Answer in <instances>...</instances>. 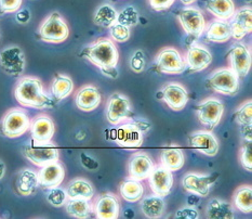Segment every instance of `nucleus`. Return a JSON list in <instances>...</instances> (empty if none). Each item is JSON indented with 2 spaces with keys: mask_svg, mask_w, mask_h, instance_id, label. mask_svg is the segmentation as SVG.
Masks as SVG:
<instances>
[{
  "mask_svg": "<svg viewBox=\"0 0 252 219\" xmlns=\"http://www.w3.org/2000/svg\"><path fill=\"white\" fill-rule=\"evenodd\" d=\"M14 97L22 107L32 109H47L54 102L43 89L41 80L34 76H26L19 80L14 89Z\"/></svg>",
  "mask_w": 252,
  "mask_h": 219,
  "instance_id": "nucleus-1",
  "label": "nucleus"
},
{
  "mask_svg": "<svg viewBox=\"0 0 252 219\" xmlns=\"http://www.w3.org/2000/svg\"><path fill=\"white\" fill-rule=\"evenodd\" d=\"M83 56L100 69L102 73L106 70L116 68L119 61L118 49L114 41L108 38H101L92 42L85 49Z\"/></svg>",
  "mask_w": 252,
  "mask_h": 219,
  "instance_id": "nucleus-2",
  "label": "nucleus"
},
{
  "mask_svg": "<svg viewBox=\"0 0 252 219\" xmlns=\"http://www.w3.org/2000/svg\"><path fill=\"white\" fill-rule=\"evenodd\" d=\"M25 157L36 166L42 167L53 162H59L60 150L52 141L35 142L32 140L23 149Z\"/></svg>",
  "mask_w": 252,
  "mask_h": 219,
  "instance_id": "nucleus-3",
  "label": "nucleus"
},
{
  "mask_svg": "<svg viewBox=\"0 0 252 219\" xmlns=\"http://www.w3.org/2000/svg\"><path fill=\"white\" fill-rule=\"evenodd\" d=\"M207 83L213 91L224 96H235L240 88L239 76L231 68L216 70L209 75Z\"/></svg>",
  "mask_w": 252,
  "mask_h": 219,
  "instance_id": "nucleus-4",
  "label": "nucleus"
},
{
  "mask_svg": "<svg viewBox=\"0 0 252 219\" xmlns=\"http://www.w3.org/2000/svg\"><path fill=\"white\" fill-rule=\"evenodd\" d=\"M40 38L49 43H61L69 36L68 25L59 12H52L39 27Z\"/></svg>",
  "mask_w": 252,
  "mask_h": 219,
  "instance_id": "nucleus-5",
  "label": "nucleus"
},
{
  "mask_svg": "<svg viewBox=\"0 0 252 219\" xmlns=\"http://www.w3.org/2000/svg\"><path fill=\"white\" fill-rule=\"evenodd\" d=\"M31 119L23 109H11L3 115L0 124L1 133L8 138H19L30 129Z\"/></svg>",
  "mask_w": 252,
  "mask_h": 219,
  "instance_id": "nucleus-6",
  "label": "nucleus"
},
{
  "mask_svg": "<svg viewBox=\"0 0 252 219\" xmlns=\"http://www.w3.org/2000/svg\"><path fill=\"white\" fill-rule=\"evenodd\" d=\"M195 111L199 123L212 130L220 123L224 113V105L220 99L211 97L197 105Z\"/></svg>",
  "mask_w": 252,
  "mask_h": 219,
  "instance_id": "nucleus-7",
  "label": "nucleus"
},
{
  "mask_svg": "<svg viewBox=\"0 0 252 219\" xmlns=\"http://www.w3.org/2000/svg\"><path fill=\"white\" fill-rule=\"evenodd\" d=\"M25 65V54L19 46L5 47L0 51V68L7 75L20 77L24 73Z\"/></svg>",
  "mask_w": 252,
  "mask_h": 219,
  "instance_id": "nucleus-8",
  "label": "nucleus"
},
{
  "mask_svg": "<svg viewBox=\"0 0 252 219\" xmlns=\"http://www.w3.org/2000/svg\"><path fill=\"white\" fill-rule=\"evenodd\" d=\"M156 68L158 72L168 75H178L182 74L185 69L186 64L183 57L175 48L168 47L162 49L158 53L156 59Z\"/></svg>",
  "mask_w": 252,
  "mask_h": 219,
  "instance_id": "nucleus-9",
  "label": "nucleus"
},
{
  "mask_svg": "<svg viewBox=\"0 0 252 219\" xmlns=\"http://www.w3.org/2000/svg\"><path fill=\"white\" fill-rule=\"evenodd\" d=\"M133 116L131 103L127 97L116 92L109 97L106 106V118L112 125H118Z\"/></svg>",
  "mask_w": 252,
  "mask_h": 219,
  "instance_id": "nucleus-10",
  "label": "nucleus"
},
{
  "mask_svg": "<svg viewBox=\"0 0 252 219\" xmlns=\"http://www.w3.org/2000/svg\"><path fill=\"white\" fill-rule=\"evenodd\" d=\"M219 174H198L188 173L183 177L182 185L185 191L189 193H195L200 198H206L209 195L211 185L216 182Z\"/></svg>",
  "mask_w": 252,
  "mask_h": 219,
  "instance_id": "nucleus-11",
  "label": "nucleus"
},
{
  "mask_svg": "<svg viewBox=\"0 0 252 219\" xmlns=\"http://www.w3.org/2000/svg\"><path fill=\"white\" fill-rule=\"evenodd\" d=\"M178 18L183 30L194 38H198L206 30L205 16L201 11L193 7H185L180 10Z\"/></svg>",
  "mask_w": 252,
  "mask_h": 219,
  "instance_id": "nucleus-12",
  "label": "nucleus"
},
{
  "mask_svg": "<svg viewBox=\"0 0 252 219\" xmlns=\"http://www.w3.org/2000/svg\"><path fill=\"white\" fill-rule=\"evenodd\" d=\"M228 61L231 69L239 77H245L251 69V52L250 49L243 42H236L228 51Z\"/></svg>",
  "mask_w": 252,
  "mask_h": 219,
  "instance_id": "nucleus-13",
  "label": "nucleus"
},
{
  "mask_svg": "<svg viewBox=\"0 0 252 219\" xmlns=\"http://www.w3.org/2000/svg\"><path fill=\"white\" fill-rule=\"evenodd\" d=\"M158 99H162L173 111H181L189 102V92L179 83H169L157 94Z\"/></svg>",
  "mask_w": 252,
  "mask_h": 219,
  "instance_id": "nucleus-14",
  "label": "nucleus"
},
{
  "mask_svg": "<svg viewBox=\"0 0 252 219\" xmlns=\"http://www.w3.org/2000/svg\"><path fill=\"white\" fill-rule=\"evenodd\" d=\"M232 38L236 40L243 39L252 31V9L250 5L239 8L235 11L233 16L228 20Z\"/></svg>",
  "mask_w": 252,
  "mask_h": 219,
  "instance_id": "nucleus-15",
  "label": "nucleus"
},
{
  "mask_svg": "<svg viewBox=\"0 0 252 219\" xmlns=\"http://www.w3.org/2000/svg\"><path fill=\"white\" fill-rule=\"evenodd\" d=\"M189 144L191 149L198 151L207 156H215L218 154L220 145L211 131L198 130L189 137Z\"/></svg>",
  "mask_w": 252,
  "mask_h": 219,
  "instance_id": "nucleus-16",
  "label": "nucleus"
},
{
  "mask_svg": "<svg viewBox=\"0 0 252 219\" xmlns=\"http://www.w3.org/2000/svg\"><path fill=\"white\" fill-rule=\"evenodd\" d=\"M149 182L153 193L160 196H166L170 193L173 185V175L162 165L154 166L149 176Z\"/></svg>",
  "mask_w": 252,
  "mask_h": 219,
  "instance_id": "nucleus-17",
  "label": "nucleus"
},
{
  "mask_svg": "<svg viewBox=\"0 0 252 219\" xmlns=\"http://www.w3.org/2000/svg\"><path fill=\"white\" fill-rule=\"evenodd\" d=\"M116 142L125 149H138L143 145V133L134 123H127L119 126L116 130Z\"/></svg>",
  "mask_w": 252,
  "mask_h": 219,
  "instance_id": "nucleus-18",
  "label": "nucleus"
},
{
  "mask_svg": "<svg viewBox=\"0 0 252 219\" xmlns=\"http://www.w3.org/2000/svg\"><path fill=\"white\" fill-rule=\"evenodd\" d=\"M93 213L98 219H116L119 217L120 203L114 193H103L93 204Z\"/></svg>",
  "mask_w": 252,
  "mask_h": 219,
  "instance_id": "nucleus-19",
  "label": "nucleus"
},
{
  "mask_svg": "<svg viewBox=\"0 0 252 219\" xmlns=\"http://www.w3.org/2000/svg\"><path fill=\"white\" fill-rule=\"evenodd\" d=\"M30 130L32 140L35 142H49L52 140L56 133V125L50 116L41 114L32 120Z\"/></svg>",
  "mask_w": 252,
  "mask_h": 219,
  "instance_id": "nucleus-20",
  "label": "nucleus"
},
{
  "mask_svg": "<svg viewBox=\"0 0 252 219\" xmlns=\"http://www.w3.org/2000/svg\"><path fill=\"white\" fill-rule=\"evenodd\" d=\"M102 97L100 91L93 85H86L77 91L75 103L80 111L92 112L101 105Z\"/></svg>",
  "mask_w": 252,
  "mask_h": 219,
  "instance_id": "nucleus-21",
  "label": "nucleus"
},
{
  "mask_svg": "<svg viewBox=\"0 0 252 219\" xmlns=\"http://www.w3.org/2000/svg\"><path fill=\"white\" fill-rule=\"evenodd\" d=\"M154 168V163L149 154L144 152H138L130 157L128 169L131 178L144 180L149 178Z\"/></svg>",
  "mask_w": 252,
  "mask_h": 219,
  "instance_id": "nucleus-22",
  "label": "nucleus"
},
{
  "mask_svg": "<svg viewBox=\"0 0 252 219\" xmlns=\"http://www.w3.org/2000/svg\"><path fill=\"white\" fill-rule=\"evenodd\" d=\"M212 62V54L207 48L200 45H193L186 53V65L190 72H200L206 70Z\"/></svg>",
  "mask_w": 252,
  "mask_h": 219,
  "instance_id": "nucleus-23",
  "label": "nucleus"
},
{
  "mask_svg": "<svg viewBox=\"0 0 252 219\" xmlns=\"http://www.w3.org/2000/svg\"><path fill=\"white\" fill-rule=\"evenodd\" d=\"M64 178L65 169L62 166V164H60L59 162H53L42 166L39 173H38L39 184L47 189L59 187L63 182Z\"/></svg>",
  "mask_w": 252,
  "mask_h": 219,
  "instance_id": "nucleus-24",
  "label": "nucleus"
},
{
  "mask_svg": "<svg viewBox=\"0 0 252 219\" xmlns=\"http://www.w3.org/2000/svg\"><path fill=\"white\" fill-rule=\"evenodd\" d=\"M160 162L163 167L171 172L180 171L184 166L185 156L184 152L179 146H170L163 147L160 152Z\"/></svg>",
  "mask_w": 252,
  "mask_h": 219,
  "instance_id": "nucleus-25",
  "label": "nucleus"
},
{
  "mask_svg": "<svg viewBox=\"0 0 252 219\" xmlns=\"http://www.w3.org/2000/svg\"><path fill=\"white\" fill-rule=\"evenodd\" d=\"M204 33L206 34L207 39L211 42H226L232 38L228 22L219 19L212 21Z\"/></svg>",
  "mask_w": 252,
  "mask_h": 219,
  "instance_id": "nucleus-26",
  "label": "nucleus"
},
{
  "mask_svg": "<svg viewBox=\"0 0 252 219\" xmlns=\"http://www.w3.org/2000/svg\"><path fill=\"white\" fill-rule=\"evenodd\" d=\"M166 209V203L163 200V196L157 194L146 195L142 199L141 202V211L144 216L151 219L160 218L163 215V212Z\"/></svg>",
  "mask_w": 252,
  "mask_h": 219,
  "instance_id": "nucleus-27",
  "label": "nucleus"
},
{
  "mask_svg": "<svg viewBox=\"0 0 252 219\" xmlns=\"http://www.w3.org/2000/svg\"><path fill=\"white\" fill-rule=\"evenodd\" d=\"M38 185H39L38 174L30 168L23 169L20 173L18 180H16V189H18V192L24 196L34 194Z\"/></svg>",
  "mask_w": 252,
  "mask_h": 219,
  "instance_id": "nucleus-28",
  "label": "nucleus"
},
{
  "mask_svg": "<svg viewBox=\"0 0 252 219\" xmlns=\"http://www.w3.org/2000/svg\"><path fill=\"white\" fill-rule=\"evenodd\" d=\"M66 192L69 199L92 200L94 196V188L84 178H76L67 185Z\"/></svg>",
  "mask_w": 252,
  "mask_h": 219,
  "instance_id": "nucleus-29",
  "label": "nucleus"
},
{
  "mask_svg": "<svg viewBox=\"0 0 252 219\" xmlns=\"http://www.w3.org/2000/svg\"><path fill=\"white\" fill-rule=\"evenodd\" d=\"M119 192L123 199L130 203H134L142 199L144 193L143 184L141 183V180L134 178H127L119 185Z\"/></svg>",
  "mask_w": 252,
  "mask_h": 219,
  "instance_id": "nucleus-30",
  "label": "nucleus"
},
{
  "mask_svg": "<svg viewBox=\"0 0 252 219\" xmlns=\"http://www.w3.org/2000/svg\"><path fill=\"white\" fill-rule=\"evenodd\" d=\"M206 216L210 219H233V206L226 201L212 199L206 207Z\"/></svg>",
  "mask_w": 252,
  "mask_h": 219,
  "instance_id": "nucleus-31",
  "label": "nucleus"
},
{
  "mask_svg": "<svg viewBox=\"0 0 252 219\" xmlns=\"http://www.w3.org/2000/svg\"><path fill=\"white\" fill-rule=\"evenodd\" d=\"M74 90L73 79L67 75L58 74L51 84V94L56 101H62Z\"/></svg>",
  "mask_w": 252,
  "mask_h": 219,
  "instance_id": "nucleus-32",
  "label": "nucleus"
},
{
  "mask_svg": "<svg viewBox=\"0 0 252 219\" xmlns=\"http://www.w3.org/2000/svg\"><path fill=\"white\" fill-rule=\"evenodd\" d=\"M206 8L216 18L223 21H228L236 11L233 0H208Z\"/></svg>",
  "mask_w": 252,
  "mask_h": 219,
  "instance_id": "nucleus-33",
  "label": "nucleus"
},
{
  "mask_svg": "<svg viewBox=\"0 0 252 219\" xmlns=\"http://www.w3.org/2000/svg\"><path fill=\"white\" fill-rule=\"evenodd\" d=\"M65 206H66L67 214L77 219L89 218L93 212V205L90 200L69 199L65 203Z\"/></svg>",
  "mask_w": 252,
  "mask_h": 219,
  "instance_id": "nucleus-34",
  "label": "nucleus"
},
{
  "mask_svg": "<svg viewBox=\"0 0 252 219\" xmlns=\"http://www.w3.org/2000/svg\"><path fill=\"white\" fill-rule=\"evenodd\" d=\"M234 205L243 214L252 212V188L250 185H242L235 191L233 196Z\"/></svg>",
  "mask_w": 252,
  "mask_h": 219,
  "instance_id": "nucleus-35",
  "label": "nucleus"
},
{
  "mask_svg": "<svg viewBox=\"0 0 252 219\" xmlns=\"http://www.w3.org/2000/svg\"><path fill=\"white\" fill-rule=\"evenodd\" d=\"M118 12L113 5L108 3H103L95 11L93 16V22L95 25L102 27H109L117 20Z\"/></svg>",
  "mask_w": 252,
  "mask_h": 219,
  "instance_id": "nucleus-36",
  "label": "nucleus"
},
{
  "mask_svg": "<svg viewBox=\"0 0 252 219\" xmlns=\"http://www.w3.org/2000/svg\"><path fill=\"white\" fill-rule=\"evenodd\" d=\"M47 193V201L54 207H62L66 203L68 200V195L66 190L59 187H53L48 189Z\"/></svg>",
  "mask_w": 252,
  "mask_h": 219,
  "instance_id": "nucleus-37",
  "label": "nucleus"
},
{
  "mask_svg": "<svg viewBox=\"0 0 252 219\" xmlns=\"http://www.w3.org/2000/svg\"><path fill=\"white\" fill-rule=\"evenodd\" d=\"M116 22L123 24L125 26H134L138 24L139 22V13L135 8L133 7H127L124 10L120 11L117 14V20Z\"/></svg>",
  "mask_w": 252,
  "mask_h": 219,
  "instance_id": "nucleus-38",
  "label": "nucleus"
},
{
  "mask_svg": "<svg viewBox=\"0 0 252 219\" xmlns=\"http://www.w3.org/2000/svg\"><path fill=\"white\" fill-rule=\"evenodd\" d=\"M109 29V35L113 40L117 42H125L129 40L130 38V27L125 26L123 24L118 23V22H115L114 24L108 27Z\"/></svg>",
  "mask_w": 252,
  "mask_h": 219,
  "instance_id": "nucleus-39",
  "label": "nucleus"
},
{
  "mask_svg": "<svg viewBox=\"0 0 252 219\" xmlns=\"http://www.w3.org/2000/svg\"><path fill=\"white\" fill-rule=\"evenodd\" d=\"M235 120L238 125L252 124V101L248 100L243 103L235 111Z\"/></svg>",
  "mask_w": 252,
  "mask_h": 219,
  "instance_id": "nucleus-40",
  "label": "nucleus"
},
{
  "mask_svg": "<svg viewBox=\"0 0 252 219\" xmlns=\"http://www.w3.org/2000/svg\"><path fill=\"white\" fill-rule=\"evenodd\" d=\"M239 160L246 171L251 172L252 169V146L250 141H244L242 150L239 153Z\"/></svg>",
  "mask_w": 252,
  "mask_h": 219,
  "instance_id": "nucleus-41",
  "label": "nucleus"
},
{
  "mask_svg": "<svg viewBox=\"0 0 252 219\" xmlns=\"http://www.w3.org/2000/svg\"><path fill=\"white\" fill-rule=\"evenodd\" d=\"M130 68L135 73L143 72L145 69V58L144 53L141 50H136L130 60Z\"/></svg>",
  "mask_w": 252,
  "mask_h": 219,
  "instance_id": "nucleus-42",
  "label": "nucleus"
},
{
  "mask_svg": "<svg viewBox=\"0 0 252 219\" xmlns=\"http://www.w3.org/2000/svg\"><path fill=\"white\" fill-rule=\"evenodd\" d=\"M23 0H0V11L3 13H13L20 10Z\"/></svg>",
  "mask_w": 252,
  "mask_h": 219,
  "instance_id": "nucleus-43",
  "label": "nucleus"
},
{
  "mask_svg": "<svg viewBox=\"0 0 252 219\" xmlns=\"http://www.w3.org/2000/svg\"><path fill=\"white\" fill-rule=\"evenodd\" d=\"M199 217V213L194 206H186L183 209H180L177 211L174 215V218L178 219H197Z\"/></svg>",
  "mask_w": 252,
  "mask_h": 219,
  "instance_id": "nucleus-44",
  "label": "nucleus"
},
{
  "mask_svg": "<svg viewBox=\"0 0 252 219\" xmlns=\"http://www.w3.org/2000/svg\"><path fill=\"white\" fill-rule=\"evenodd\" d=\"M80 161H81V164H83V166L87 168L88 171H96L98 168V162L94 157H92L91 155H88L85 152H83L80 154Z\"/></svg>",
  "mask_w": 252,
  "mask_h": 219,
  "instance_id": "nucleus-45",
  "label": "nucleus"
},
{
  "mask_svg": "<svg viewBox=\"0 0 252 219\" xmlns=\"http://www.w3.org/2000/svg\"><path fill=\"white\" fill-rule=\"evenodd\" d=\"M152 9L155 11H165L174 3L175 0H149Z\"/></svg>",
  "mask_w": 252,
  "mask_h": 219,
  "instance_id": "nucleus-46",
  "label": "nucleus"
},
{
  "mask_svg": "<svg viewBox=\"0 0 252 219\" xmlns=\"http://www.w3.org/2000/svg\"><path fill=\"white\" fill-rule=\"evenodd\" d=\"M16 15H15V19L16 21L19 22L20 24H26L29 23L30 20H31V12L30 10L27 9H22V10H18L16 11Z\"/></svg>",
  "mask_w": 252,
  "mask_h": 219,
  "instance_id": "nucleus-47",
  "label": "nucleus"
},
{
  "mask_svg": "<svg viewBox=\"0 0 252 219\" xmlns=\"http://www.w3.org/2000/svg\"><path fill=\"white\" fill-rule=\"evenodd\" d=\"M240 126V134L244 141L252 142V124H244Z\"/></svg>",
  "mask_w": 252,
  "mask_h": 219,
  "instance_id": "nucleus-48",
  "label": "nucleus"
},
{
  "mask_svg": "<svg viewBox=\"0 0 252 219\" xmlns=\"http://www.w3.org/2000/svg\"><path fill=\"white\" fill-rule=\"evenodd\" d=\"M199 202H200V196L195 193H191L190 195H189L188 200H186V203H188L189 206H196L197 204H199Z\"/></svg>",
  "mask_w": 252,
  "mask_h": 219,
  "instance_id": "nucleus-49",
  "label": "nucleus"
},
{
  "mask_svg": "<svg viewBox=\"0 0 252 219\" xmlns=\"http://www.w3.org/2000/svg\"><path fill=\"white\" fill-rule=\"evenodd\" d=\"M134 124L138 126L142 133H145V131L151 128V124L149 122H146V120H138V122H134Z\"/></svg>",
  "mask_w": 252,
  "mask_h": 219,
  "instance_id": "nucleus-50",
  "label": "nucleus"
},
{
  "mask_svg": "<svg viewBox=\"0 0 252 219\" xmlns=\"http://www.w3.org/2000/svg\"><path fill=\"white\" fill-rule=\"evenodd\" d=\"M5 174V164L0 160V180H1Z\"/></svg>",
  "mask_w": 252,
  "mask_h": 219,
  "instance_id": "nucleus-51",
  "label": "nucleus"
},
{
  "mask_svg": "<svg viewBox=\"0 0 252 219\" xmlns=\"http://www.w3.org/2000/svg\"><path fill=\"white\" fill-rule=\"evenodd\" d=\"M125 216L127 218H133L134 217V212L131 209H126L125 210Z\"/></svg>",
  "mask_w": 252,
  "mask_h": 219,
  "instance_id": "nucleus-52",
  "label": "nucleus"
},
{
  "mask_svg": "<svg viewBox=\"0 0 252 219\" xmlns=\"http://www.w3.org/2000/svg\"><path fill=\"white\" fill-rule=\"evenodd\" d=\"M181 1H182V3H184V4H186V5H189V4L194 3L195 1H197V0H181Z\"/></svg>",
  "mask_w": 252,
  "mask_h": 219,
  "instance_id": "nucleus-53",
  "label": "nucleus"
}]
</instances>
